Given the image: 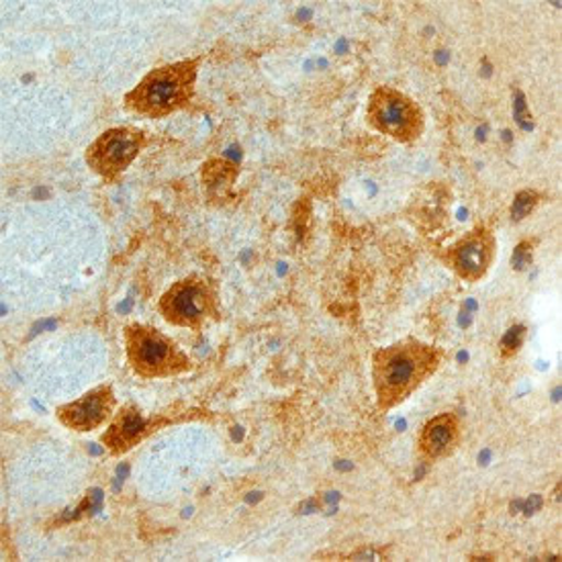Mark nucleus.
<instances>
[{"mask_svg":"<svg viewBox=\"0 0 562 562\" xmlns=\"http://www.w3.org/2000/svg\"><path fill=\"white\" fill-rule=\"evenodd\" d=\"M442 352L429 344L407 338L376 350L372 356V383L379 409L389 412L438 370Z\"/></svg>","mask_w":562,"mask_h":562,"instance_id":"obj_1","label":"nucleus"},{"mask_svg":"<svg viewBox=\"0 0 562 562\" xmlns=\"http://www.w3.org/2000/svg\"><path fill=\"white\" fill-rule=\"evenodd\" d=\"M199 66L201 59L194 58L151 70L132 92H127V109L137 115L154 119L166 117L184 109L193 99Z\"/></svg>","mask_w":562,"mask_h":562,"instance_id":"obj_2","label":"nucleus"},{"mask_svg":"<svg viewBox=\"0 0 562 562\" xmlns=\"http://www.w3.org/2000/svg\"><path fill=\"white\" fill-rule=\"evenodd\" d=\"M127 358L135 374L144 379H168L189 370L191 362L175 341L156 327H125Z\"/></svg>","mask_w":562,"mask_h":562,"instance_id":"obj_3","label":"nucleus"},{"mask_svg":"<svg viewBox=\"0 0 562 562\" xmlns=\"http://www.w3.org/2000/svg\"><path fill=\"white\" fill-rule=\"evenodd\" d=\"M367 117L376 132L397 142H414L424 132V115L414 99L389 87L372 92Z\"/></svg>","mask_w":562,"mask_h":562,"instance_id":"obj_4","label":"nucleus"},{"mask_svg":"<svg viewBox=\"0 0 562 562\" xmlns=\"http://www.w3.org/2000/svg\"><path fill=\"white\" fill-rule=\"evenodd\" d=\"M146 146V135L134 127H115L99 135L87 149V162L104 180L121 177L142 148Z\"/></svg>","mask_w":562,"mask_h":562,"instance_id":"obj_5","label":"nucleus"},{"mask_svg":"<svg viewBox=\"0 0 562 562\" xmlns=\"http://www.w3.org/2000/svg\"><path fill=\"white\" fill-rule=\"evenodd\" d=\"M160 311L166 322L180 327L201 329L215 313V296L207 282L191 277L178 281L160 299Z\"/></svg>","mask_w":562,"mask_h":562,"instance_id":"obj_6","label":"nucleus"},{"mask_svg":"<svg viewBox=\"0 0 562 562\" xmlns=\"http://www.w3.org/2000/svg\"><path fill=\"white\" fill-rule=\"evenodd\" d=\"M495 256V237L485 227H476L448 248L446 260L464 281H481Z\"/></svg>","mask_w":562,"mask_h":562,"instance_id":"obj_7","label":"nucleus"},{"mask_svg":"<svg viewBox=\"0 0 562 562\" xmlns=\"http://www.w3.org/2000/svg\"><path fill=\"white\" fill-rule=\"evenodd\" d=\"M115 412V395L111 386H97L85 397L61 405L58 409L59 422L75 431H92L101 428Z\"/></svg>","mask_w":562,"mask_h":562,"instance_id":"obj_8","label":"nucleus"},{"mask_svg":"<svg viewBox=\"0 0 562 562\" xmlns=\"http://www.w3.org/2000/svg\"><path fill=\"white\" fill-rule=\"evenodd\" d=\"M460 442L459 419L452 414L436 415L419 434V450L428 459H445Z\"/></svg>","mask_w":562,"mask_h":562,"instance_id":"obj_9","label":"nucleus"},{"mask_svg":"<svg viewBox=\"0 0 562 562\" xmlns=\"http://www.w3.org/2000/svg\"><path fill=\"white\" fill-rule=\"evenodd\" d=\"M146 434H148V422L144 419V415L137 407L127 405L115 415L113 424L104 431L103 442L113 454H123L130 448H134Z\"/></svg>","mask_w":562,"mask_h":562,"instance_id":"obj_10","label":"nucleus"},{"mask_svg":"<svg viewBox=\"0 0 562 562\" xmlns=\"http://www.w3.org/2000/svg\"><path fill=\"white\" fill-rule=\"evenodd\" d=\"M536 205H538V194L533 193V191H521V193L516 194V201L512 205L514 222L526 220L532 213Z\"/></svg>","mask_w":562,"mask_h":562,"instance_id":"obj_11","label":"nucleus"},{"mask_svg":"<svg viewBox=\"0 0 562 562\" xmlns=\"http://www.w3.org/2000/svg\"><path fill=\"white\" fill-rule=\"evenodd\" d=\"M524 338H526V327H509V329L505 331L504 340H502V355H504L505 358H507V356L518 355V350L521 348V344H524Z\"/></svg>","mask_w":562,"mask_h":562,"instance_id":"obj_12","label":"nucleus"},{"mask_svg":"<svg viewBox=\"0 0 562 562\" xmlns=\"http://www.w3.org/2000/svg\"><path fill=\"white\" fill-rule=\"evenodd\" d=\"M512 262H514V268H516V270H524V268H528V265L532 262V244H528V241L519 244L518 248H516V252H514Z\"/></svg>","mask_w":562,"mask_h":562,"instance_id":"obj_13","label":"nucleus"},{"mask_svg":"<svg viewBox=\"0 0 562 562\" xmlns=\"http://www.w3.org/2000/svg\"><path fill=\"white\" fill-rule=\"evenodd\" d=\"M542 505H544V499H542L540 495H530L528 502L524 504V514H526V516H532Z\"/></svg>","mask_w":562,"mask_h":562,"instance_id":"obj_14","label":"nucleus"}]
</instances>
